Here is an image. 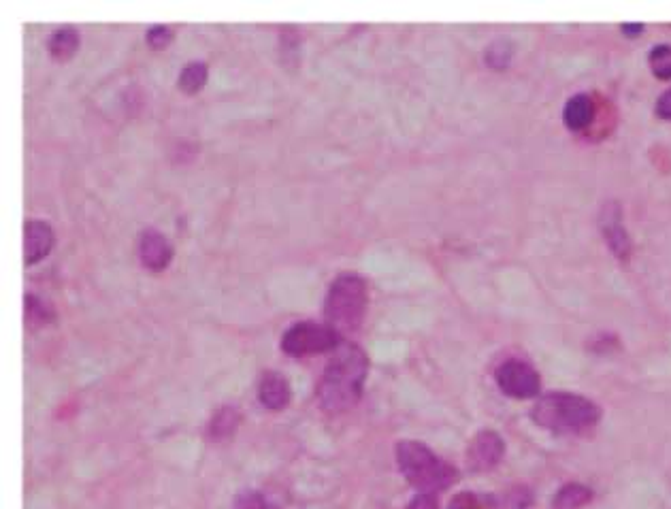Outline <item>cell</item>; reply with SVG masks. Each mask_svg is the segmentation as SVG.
<instances>
[{"label": "cell", "instance_id": "8fae6325", "mask_svg": "<svg viewBox=\"0 0 671 509\" xmlns=\"http://www.w3.org/2000/svg\"><path fill=\"white\" fill-rule=\"evenodd\" d=\"M595 118V103L591 96L578 94L574 98H569V103L565 105L563 111V120L569 130H584L586 126H591Z\"/></svg>", "mask_w": 671, "mask_h": 509}, {"label": "cell", "instance_id": "5b68a950", "mask_svg": "<svg viewBox=\"0 0 671 509\" xmlns=\"http://www.w3.org/2000/svg\"><path fill=\"white\" fill-rule=\"evenodd\" d=\"M341 346V335L329 324L297 322L282 337V350L288 356H307L335 352Z\"/></svg>", "mask_w": 671, "mask_h": 509}, {"label": "cell", "instance_id": "4fadbf2b", "mask_svg": "<svg viewBox=\"0 0 671 509\" xmlns=\"http://www.w3.org/2000/svg\"><path fill=\"white\" fill-rule=\"evenodd\" d=\"M593 490L582 484H567L563 486L552 501V509H580L586 503H591Z\"/></svg>", "mask_w": 671, "mask_h": 509}, {"label": "cell", "instance_id": "ffe728a7", "mask_svg": "<svg viewBox=\"0 0 671 509\" xmlns=\"http://www.w3.org/2000/svg\"><path fill=\"white\" fill-rule=\"evenodd\" d=\"M145 39H147V43H150L152 47L162 49V47H167L171 43L173 30L169 26H165V24H156V26H152L150 30H147Z\"/></svg>", "mask_w": 671, "mask_h": 509}, {"label": "cell", "instance_id": "52a82bcc", "mask_svg": "<svg viewBox=\"0 0 671 509\" xmlns=\"http://www.w3.org/2000/svg\"><path fill=\"white\" fill-rule=\"evenodd\" d=\"M505 452V443L495 431H482L473 437L467 450V465L471 471H488L499 465Z\"/></svg>", "mask_w": 671, "mask_h": 509}, {"label": "cell", "instance_id": "2e32d148", "mask_svg": "<svg viewBox=\"0 0 671 509\" xmlns=\"http://www.w3.org/2000/svg\"><path fill=\"white\" fill-rule=\"evenodd\" d=\"M648 64L659 79H671V45H657L648 54Z\"/></svg>", "mask_w": 671, "mask_h": 509}, {"label": "cell", "instance_id": "8992f818", "mask_svg": "<svg viewBox=\"0 0 671 509\" xmlns=\"http://www.w3.org/2000/svg\"><path fill=\"white\" fill-rule=\"evenodd\" d=\"M495 377L499 388L507 397L514 399H533L542 390V380H539L537 371L522 360H507L497 369Z\"/></svg>", "mask_w": 671, "mask_h": 509}, {"label": "cell", "instance_id": "7c38bea8", "mask_svg": "<svg viewBox=\"0 0 671 509\" xmlns=\"http://www.w3.org/2000/svg\"><path fill=\"white\" fill-rule=\"evenodd\" d=\"M49 52H52L54 58L58 60H67L71 58L77 47H79V32L73 26H62L56 32H52V37L47 41Z\"/></svg>", "mask_w": 671, "mask_h": 509}, {"label": "cell", "instance_id": "e0dca14e", "mask_svg": "<svg viewBox=\"0 0 671 509\" xmlns=\"http://www.w3.org/2000/svg\"><path fill=\"white\" fill-rule=\"evenodd\" d=\"M54 318V309L49 307L45 301H41L39 297H32L28 294L26 297V320L30 324H45V322H52Z\"/></svg>", "mask_w": 671, "mask_h": 509}, {"label": "cell", "instance_id": "7a4b0ae2", "mask_svg": "<svg viewBox=\"0 0 671 509\" xmlns=\"http://www.w3.org/2000/svg\"><path fill=\"white\" fill-rule=\"evenodd\" d=\"M531 418L542 429L571 435L593 429L601 418V409L593 401L578 397V394L552 392L533 405Z\"/></svg>", "mask_w": 671, "mask_h": 509}, {"label": "cell", "instance_id": "5bb4252c", "mask_svg": "<svg viewBox=\"0 0 671 509\" xmlns=\"http://www.w3.org/2000/svg\"><path fill=\"white\" fill-rule=\"evenodd\" d=\"M207 75H209V69H207L205 62H201V60L188 62L186 67L182 69V73H179V88H182L186 94L199 92L205 86Z\"/></svg>", "mask_w": 671, "mask_h": 509}, {"label": "cell", "instance_id": "ba28073f", "mask_svg": "<svg viewBox=\"0 0 671 509\" xmlns=\"http://www.w3.org/2000/svg\"><path fill=\"white\" fill-rule=\"evenodd\" d=\"M54 245V228L43 220H30L24 226V260L26 265L45 258Z\"/></svg>", "mask_w": 671, "mask_h": 509}, {"label": "cell", "instance_id": "7402d4cb", "mask_svg": "<svg viewBox=\"0 0 671 509\" xmlns=\"http://www.w3.org/2000/svg\"><path fill=\"white\" fill-rule=\"evenodd\" d=\"M407 509H439V505L433 495H422L420 492V495H416L414 501L407 505Z\"/></svg>", "mask_w": 671, "mask_h": 509}, {"label": "cell", "instance_id": "d6986e66", "mask_svg": "<svg viewBox=\"0 0 671 509\" xmlns=\"http://www.w3.org/2000/svg\"><path fill=\"white\" fill-rule=\"evenodd\" d=\"M233 509H280V507L269 503L265 495H260L256 490H243L235 497Z\"/></svg>", "mask_w": 671, "mask_h": 509}, {"label": "cell", "instance_id": "603a6c76", "mask_svg": "<svg viewBox=\"0 0 671 509\" xmlns=\"http://www.w3.org/2000/svg\"><path fill=\"white\" fill-rule=\"evenodd\" d=\"M657 113L663 120H671V88L665 94H661L657 103Z\"/></svg>", "mask_w": 671, "mask_h": 509}, {"label": "cell", "instance_id": "cb8c5ba5", "mask_svg": "<svg viewBox=\"0 0 671 509\" xmlns=\"http://www.w3.org/2000/svg\"><path fill=\"white\" fill-rule=\"evenodd\" d=\"M642 30H644L642 24H625L623 26V32H625V35H629V37H637Z\"/></svg>", "mask_w": 671, "mask_h": 509}, {"label": "cell", "instance_id": "9a60e30c", "mask_svg": "<svg viewBox=\"0 0 671 509\" xmlns=\"http://www.w3.org/2000/svg\"><path fill=\"white\" fill-rule=\"evenodd\" d=\"M237 424H239V414H237V409L231 407V405H226L222 407L220 412L211 418L209 422V437L211 439H224L231 435L235 429H237Z\"/></svg>", "mask_w": 671, "mask_h": 509}, {"label": "cell", "instance_id": "9c48e42d", "mask_svg": "<svg viewBox=\"0 0 671 509\" xmlns=\"http://www.w3.org/2000/svg\"><path fill=\"white\" fill-rule=\"evenodd\" d=\"M139 256L147 269L162 271L171 262L173 250L165 235L158 231H145L139 239Z\"/></svg>", "mask_w": 671, "mask_h": 509}, {"label": "cell", "instance_id": "44dd1931", "mask_svg": "<svg viewBox=\"0 0 671 509\" xmlns=\"http://www.w3.org/2000/svg\"><path fill=\"white\" fill-rule=\"evenodd\" d=\"M448 509H484L482 499L473 495V492H461L450 501Z\"/></svg>", "mask_w": 671, "mask_h": 509}, {"label": "cell", "instance_id": "3957f363", "mask_svg": "<svg viewBox=\"0 0 671 509\" xmlns=\"http://www.w3.org/2000/svg\"><path fill=\"white\" fill-rule=\"evenodd\" d=\"M397 463L405 480L422 495L446 490L458 480V471L420 441H399Z\"/></svg>", "mask_w": 671, "mask_h": 509}, {"label": "cell", "instance_id": "6da1fadb", "mask_svg": "<svg viewBox=\"0 0 671 509\" xmlns=\"http://www.w3.org/2000/svg\"><path fill=\"white\" fill-rule=\"evenodd\" d=\"M369 358L356 343H341L326 365L318 384V401L324 412L341 414L352 409L367 380Z\"/></svg>", "mask_w": 671, "mask_h": 509}, {"label": "cell", "instance_id": "277c9868", "mask_svg": "<svg viewBox=\"0 0 671 509\" xmlns=\"http://www.w3.org/2000/svg\"><path fill=\"white\" fill-rule=\"evenodd\" d=\"M369 305L367 282L356 273L339 275L324 299V314L335 331L348 333L363 322Z\"/></svg>", "mask_w": 671, "mask_h": 509}, {"label": "cell", "instance_id": "30bf717a", "mask_svg": "<svg viewBox=\"0 0 671 509\" xmlns=\"http://www.w3.org/2000/svg\"><path fill=\"white\" fill-rule=\"evenodd\" d=\"M290 384L286 382V377L280 375L277 371H267L263 377H260L258 384V399L267 409H273V412H280L288 403H290Z\"/></svg>", "mask_w": 671, "mask_h": 509}, {"label": "cell", "instance_id": "ac0fdd59", "mask_svg": "<svg viewBox=\"0 0 671 509\" xmlns=\"http://www.w3.org/2000/svg\"><path fill=\"white\" fill-rule=\"evenodd\" d=\"M605 239H608L610 248L614 250L616 256H620V258L629 256V239H627V233L623 231V226L618 224V218L614 222H610L608 228H605Z\"/></svg>", "mask_w": 671, "mask_h": 509}]
</instances>
